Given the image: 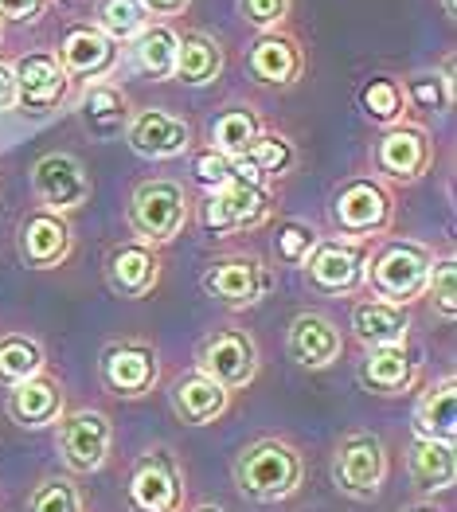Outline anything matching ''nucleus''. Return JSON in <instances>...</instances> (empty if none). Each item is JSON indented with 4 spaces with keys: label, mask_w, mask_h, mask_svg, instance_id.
<instances>
[{
    "label": "nucleus",
    "mask_w": 457,
    "mask_h": 512,
    "mask_svg": "<svg viewBox=\"0 0 457 512\" xmlns=\"http://www.w3.org/2000/svg\"><path fill=\"white\" fill-rule=\"evenodd\" d=\"M305 481V462L286 438H258L235 458V485L250 501H286Z\"/></svg>",
    "instance_id": "nucleus-1"
},
{
    "label": "nucleus",
    "mask_w": 457,
    "mask_h": 512,
    "mask_svg": "<svg viewBox=\"0 0 457 512\" xmlns=\"http://www.w3.org/2000/svg\"><path fill=\"white\" fill-rule=\"evenodd\" d=\"M430 266H434V251L430 247H422L415 239H395V243H383L375 251L364 286H372L379 301H391V305L407 309L415 298H422Z\"/></svg>",
    "instance_id": "nucleus-2"
},
{
    "label": "nucleus",
    "mask_w": 457,
    "mask_h": 512,
    "mask_svg": "<svg viewBox=\"0 0 457 512\" xmlns=\"http://www.w3.org/2000/svg\"><path fill=\"white\" fill-rule=\"evenodd\" d=\"M188 223V192L176 180H141L129 196V227L141 243H172Z\"/></svg>",
    "instance_id": "nucleus-3"
},
{
    "label": "nucleus",
    "mask_w": 457,
    "mask_h": 512,
    "mask_svg": "<svg viewBox=\"0 0 457 512\" xmlns=\"http://www.w3.org/2000/svg\"><path fill=\"white\" fill-rule=\"evenodd\" d=\"M55 446H59L67 470H75V473L102 470L106 458H110V446H114V423H110V415L98 411V407L67 411V415H59Z\"/></svg>",
    "instance_id": "nucleus-4"
},
{
    "label": "nucleus",
    "mask_w": 457,
    "mask_h": 512,
    "mask_svg": "<svg viewBox=\"0 0 457 512\" xmlns=\"http://www.w3.org/2000/svg\"><path fill=\"white\" fill-rule=\"evenodd\" d=\"M196 372L215 380L223 391H243L258 376V344L243 329H215L200 344Z\"/></svg>",
    "instance_id": "nucleus-5"
},
{
    "label": "nucleus",
    "mask_w": 457,
    "mask_h": 512,
    "mask_svg": "<svg viewBox=\"0 0 457 512\" xmlns=\"http://www.w3.org/2000/svg\"><path fill=\"white\" fill-rule=\"evenodd\" d=\"M333 477L340 485V493H348L356 501H372L375 493L383 489V477H387V446H383V438L372 434V430H356V434L340 438Z\"/></svg>",
    "instance_id": "nucleus-6"
},
{
    "label": "nucleus",
    "mask_w": 457,
    "mask_h": 512,
    "mask_svg": "<svg viewBox=\"0 0 457 512\" xmlns=\"http://www.w3.org/2000/svg\"><path fill=\"white\" fill-rule=\"evenodd\" d=\"M133 512H180L184 509V473L165 446L141 454L129 473Z\"/></svg>",
    "instance_id": "nucleus-7"
},
{
    "label": "nucleus",
    "mask_w": 457,
    "mask_h": 512,
    "mask_svg": "<svg viewBox=\"0 0 457 512\" xmlns=\"http://www.w3.org/2000/svg\"><path fill=\"white\" fill-rule=\"evenodd\" d=\"M391 212H395L391 192L379 180H372V176L348 180L333 200V223L348 239H360V243L379 235V231H387Z\"/></svg>",
    "instance_id": "nucleus-8"
},
{
    "label": "nucleus",
    "mask_w": 457,
    "mask_h": 512,
    "mask_svg": "<svg viewBox=\"0 0 457 512\" xmlns=\"http://www.w3.org/2000/svg\"><path fill=\"white\" fill-rule=\"evenodd\" d=\"M309 286L317 294H356L368 278V251L360 239H325L309 251Z\"/></svg>",
    "instance_id": "nucleus-9"
},
{
    "label": "nucleus",
    "mask_w": 457,
    "mask_h": 512,
    "mask_svg": "<svg viewBox=\"0 0 457 512\" xmlns=\"http://www.w3.org/2000/svg\"><path fill=\"white\" fill-rule=\"evenodd\" d=\"M270 286H274L270 266H262L258 258L250 255L219 258V262H211L208 270H204V294L215 298L219 305H227V309L258 305L270 294Z\"/></svg>",
    "instance_id": "nucleus-10"
},
{
    "label": "nucleus",
    "mask_w": 457,
    "mask_h": 512,
    "mask_svg": "<svg viewBox=\"0 0 457 512\" xmlns=\"http://www.w3.org/2000/svg\"><path fill=\"white\" fill-rule=\"evenodd\" d=\"M434 165V141L422 126H387L375 145V169L395 184H415Z\"/></svg>",
    "instance_id": "nucleus-11"
},
{
    "label": "nucleus",
    "mask_w": 457,
    "mask_h": 512,
    "mask_svg": "<svg viewBox=\"0 0 457 512\" xmlns=\"http://www.w3.org/2000/svg\"><path fill=\"white\" fill-rule=\"evenodd\" d=\"M32 192L47 212H75L90 200V176L71 153H47L32 169Z\"/></svg>",
    "instance_id": "nucleus-12"
},
{
    "label": "nucleus",
    "mask_w": 457,
    "mask_h": 512,
    "mask_svg": "<svg viewBox=\"0 0 457 512\" xmlns=\"http://www.w3.org/2000/svg\"><path fill=\"white\" fill-rule=\"evenodd\" d=\"M270 215V188L266 184H243V180H227L219 188H211L208 204H204V223L211 231H250Z\"/></svg>",
    "instance_id": "nucleus-13"
},
{
    "label": "nucleus",
    "mask_w": 457,
    "mask_h": 512,
    "mask_svg": "<svg viewBox=\"0 0 457 512\" xmlns=\"http://www.w3.org/2000/svg\"><path fill=\"white\" fill-rule=\"evenodd\" d=\"M12 75H16V106H24L28 114L55 110L67 98V86H71L67 71L59 67V59L51 51L20 55L12 63Z\"/></svg>",
    "instance_id": "nucleus-14"
},
{
    "label": "nucleus",
    "mask_w": 457,
    "mask_h": 512,
    "mask_svg": "<svg viewBox=\"0 0 457 512\" xmlns=\"http://www.w3.org/2000/svg\"><path fill=\"white\" fill-rule=\"evenodd\" d=\"M161 376V360L149 344L141 341H118L102 352V384L122 399H137Z\"/></svg>",
    "instance_id": "nucleus-15"
},
{
    "label": "nucleus",
    "mask_w": 457,
    "mask_h": 512,
    "mask_svg": "<svg viewBox=\"0 0 457 512\" xmlns=\"http://www.w3.org/2000/svg\"><path fill=\"white\" fill-rule=\"evenodd\" d=\"M125 141L133 145V153L153 157V161H172L184 157L192 149V126L168 110H141L129 118Z\"/></svg>",
    "instance_id": "nucleus-16"
},
{
    "label": "nucleus",
    "mask_w": 457,
    "mask_h": 512,
    "mask_svg": "<svg viewBox=\"0 0 457 512\" xmlns=\"http://www.w3.org/2000/svg\"><path fill=\"white\" fill-rule=\"evenodd\" d=\"M157 278H161V255H157V247H149L141 239L118 243L106 258V286L118 298H145L157 286Z\"/></svg>",
    "instance_id": "nucleus-17"
},
{
    "label": "nucleus",
    "mask_w": 457,
    "mask_h": 512,
    "mask_svg": "<svg viewBox=\"0 0 457 512\" xmlns=\"http://www.w3.org/2000/svg\"><path fill=\"white\" fill-rule=\"evenodd\" d=\"M71 243H75V235H71L67 215L36 208L32 215H24V223H20V258L32 270L59 266L63 258L71 255Z\"/></svg>",
    "instance_id": "nucleus-18"
},
{
    "label": "nucleus",
    "mask_w": 457,
    "mask_h": 512,
    "mask_svg": "<svg viewBox=\"0 0 457 512\" xmlns=\"http://www.w3.org/2000/svg\"><path fill=\"white\" fill-rule=\"evenodd\" d=\"M59 67L67 71V79H86V83H94V79H102V75H110L114 71V63H118V43L106 40L98 28H90V24H75L63 40H59Z\"/></svg>",
    "instance_id": "nucleus-19"
},
{
    "label": "nucleus",
    "mask_w": 457,
    "mask_h": 512,
    "mask_svg": "<svg viewBox=\"0 0 457 512\" xmlns=\"http://www.w3.org/2000/svg\"><path fill=\"white\" fill-rule=\"evenodd\" d=\"M286 352L301 368H329L344 352V337H340L333 317H325V313H297L290 321Z\"/></svg>",
    "instance_id": "nucleus-20"
},
{
    "label": "nucleus",
    "mask_w": 457,
    "mask_h": 512,
    "mask_svg": "<svg viewBox=\"0 0 457 512\" xmlns=\"http://www.w3.org/2000/svg\"><path fill=\"white\" fill-rule=\"evenodd\" d=\"M133 110H129V94L118 83L94 79L86 83V90L79 94V122L94 141H114L122 137L129 126Z\"/></svg>",
    "instance_id": "nucleus-21"
},
{
    "label": "nucleus",
    "mask_w": 457,
    "mask_h": 512,
    "mask_svg": "<svg viewBox=\"0 0 457 512\" xmlns=\"http://www.w3.org/2000/svg\"><path fill=\"white\" fill-rule=\"evenodd\" d=\"M250 75L266 86H293L305 71V55L301 43L286 36V32H262L258 43L250 47L247 55Z\"/></svg>",
    "instance_id": "nucleus-22"
},
{
    "label": "nucleus",
    "mask_w": 457,
    "mask_h": 512,
    "mask_svg": "<svg viewBox=\"0 0 457 512\" xmlns=\"http://www.w3.org/2000/svg\"><path fill=\"white\" fill-rule=\"evenodd\" d=\"M8 415H12L16 427L24 430H40L59 423V415H63V387H59V380L40 372V376H32L24 384L8 387Z\"/></svg>",
    "instance_id": "nucleus-23"
},
{
    "label": "nucleus",
    "mask_w": 457,
    "mask_h": 512,
    "mask_svg": "<svg viewBox=\"0 0 457 512\" xmlns=\"http://www.w3.org/2000/svg\"><path fill=\"white\" fill-rule=\"evenodd\" d=\"M352 333L364 348H395V344H407L411 317L403 305H391V301H360L352 309Z\"/></svg>",
    "instance_id": "nucleus-24"
},
{
    "label": "nucleus",
    "mask_w": 457,
    "mask_h": 512,
    "mask_svg": "<svg viewBox=\"0 0 457 512\" xmlns=\"http://www.w3.org/2000/svg\"><path fill=\"white\" fill-rule=\"evenodd\" d=\"M168 399H172V411H176L188 427H208V423H215V419L227 411L231 391H223L215 380L200 376V372H188V376H180V380L172 384Z\"/></svg>",
    "instance_id": "nucleus-25"
},
{
    "label": "nucleus",
    "mask_w": 457,
    "mask_h": 512,
    "mask_svg": "<svg viewBox=\"0 0 457 512\" xmlns=\"http://www.w3.org/2000/svg\"><path fill=\"white\" fill-rule=\"evenodd\" d=\"M418 360L407 352V344L395 348H368V356L360 360V384L375 395H403L415 384Z\"/></svg>",
    "instance_id": "nucleus-26"
},
{
    "label": "nucleus",
    "mask_w": 457,
    "mask_h": 512,
    "mask_svg": "<svg viewBox=\"0 0 457 512\" xmlns=\"http://www.w3.org/2000/svg\"><path fill=\"white\" fill-rule=\"evenodd\" d=\"M407 470H411L415 489H422V493L450 489L457 477L454 446L450 442H434V438H415L411 454H407Z\"/></svg>",
    "instance_id": "nucleus-27"
},
{
    "label": "nucleus",
    "mask_w": 457,
    "mask_h": 512,
    "mask_svg": "<svg viewBox=\"0 0 457 512\" xmlns=\"http://www.w3.org/2000/svg\"><path fill=\"white\" fill-rule=\"evenodd\" d=\"M415 430H418V438H434V442H450V446H454V438H457V384L454 380L434 384L418 399Z\"/></svg>",
    "instance_id": "nucleus-28"
},
{
    "label": "nucleus",
    "mask_w": 457,
    "mask_h": 512,
    "mask_svg": "<svg viewBox=\"0 0 457 512\" xmlns=\"http://www.w3.org/2000/svg\"><path fill=\"white\" fill-rule=\"evenodd\" d=\"M223 75V47L204 36V32H188L180 36V47H176V75L180 83L188 86H208Z\"/></svg>",
    "instance_id": "nucleus-29"
},
{
    "label": "nucleus",
    "mask_w": 457,
    "mask_h": 512,
    "mask_svg": "<svg viewBox=\"0 0 457 512\" xmlns=\"http://www.w3.org/2000/svg\"><path fill=\"white\" fill-rule=\"evenodd\" d=\"M176 47H180V36H176L168 24H149V28L133 40L137 67H141L149 79L165 83V79L176 75Z\"/></svg>",
    "instance_id": "nucleus-30"
},
{
    "label": "nucleus",
    "mask_w": 457,
    "mask_h": 512,
    "mask_svg": "<svg viewBox=\"0 0 457 512\" xmlns=\"http://www.w3.org/2000/svg\"><path fill=\"white\" fill-rule=\"evenodd\" d=\"M47 356H43V344L36 337H24V333H8L0 337V384L16 387L32 376H40Z\"/></svg>",
    "instance_id": "nucleus-31"
},
{
    "label": "nucleus",
    "mask_w": 457,
    "mask_h": 512,
    "mask_svg": "<svg viewBox=\"0 0 457 512\" xmlns=\"http://www.w3.org/2000/svg\"><path fill=\"white\" fill-rule=\"evenodd\" d=\"M262 122L254 110H227L215 118L211 126V149L223 153V157H247V149L258 141Z\"/></svg>",
    "instance_id": "nucleus-32"
},
{
    "label": "nucleus",
    "mask_w": 457,
    "mask_h": 512,
    "mask_svg": "<svg viewBox=\"0 0 457 512\" xmlns=\"http://www.w3.org/2000/svg\"><path fill=\"white\" fill-rule=\"evenodd\" d=\"M149 12L141 0H102L98 4V32L114 43H133L149 28Z\"/></svg>",
    "instance_id": "nucleus-33"
},
{
    "label": "nucleus",
    "mask_w": 457,
    "mask_h": 512,
    "mask_svg": "<svg viewBox=\"0 0 457 512\" xmlns=\"http://www.w3.org/2000/svg\"><path fill=\"white\" fill-rule=\"evenodd\" d=\"M403 86V98L415 106V110H430V114H442L454 106V59H446V75L438 71H422L411 75Z\"/></svg>",
    "instance_id": "nucleus-34"
},
{
    "label": "nucleus",
    "mask_w": 457,
    "mask_h": 512,
    "mask_svg": "<svg viewBox=\"0 0 457 512\" xmlns=\"http://www.w3.org/2000/svg\"><path fill=\"white\" fill-rule=\"evenodd\" d=\"M360 106L379 126H399L403 114H407V98H403L399 79H372L360 90Z\"/></svg>",
    "instance_id": "nucleus-35"
},
{
    "label": "nucleus",
    "mask_w": 457,
    "mask_h": 512,
    "mask_svg": "<svg viewBox=\"0 0 457 512\" xmlns=\"http://www.w3.org/2000/svg\"><path fill=\"white\" fill-rule=\"evenodd\" d=\"M28 512H83V493L71 477H43L28 497Z\"/></svg>",
    "instance_id": "nucleus-36"
},
{
    "label": "nucleus",
    "mask_w": 457,
    "mask_h": 512,
    "mask_svg": "<svg viewBox=\"0 0 457 512\" xmlns=\"http://www.w3.org/2000/svg\"><path fill=\"white\" fill-rule=\"evenodd\" d=\"M247 161L262 176H282V172L293 169L297 153H293L290 137H282V133H258V141L247 149Z\"/></svg>",
    "instance_id": "nucleus-37"
},
{
    "label": "nucleus",
    "mask_w": 457,
    "mask_h": 512,
    "mask_svg": "<svg viewBox=\"0 0 457 512\" xmlns=\"http://www.w3.org/2000/svg\"><path fill=\"white\" fill-rule=\"evenodd\" d=\"M430 305H434V313L442 317V321H454L457 317V262L454 258H438L434 266H430V278H426V290H422Z\"/></svg>",
    "instance_id": "nucleus-38"
},
{
    "label": "nucleus",
    "mask_w": 457,
    "mask_h": 512,
    "mask_svg": "<svg viewBox=\"0 0 457 512\" xmlns=\"http://www.w3.org/2000/svg\"><path fill=\"white\" fill-rule=\"evenodd\" d=\"M317 243H321V239H317V231H313L309 223H297V219L282 223V227H278V235H274L278 258H282L286 266H301V262L309 258V251H313Z\"/></svg>",
    "instance_id": "nucleus-39"
},
{
    "label": "nucleus",
    "mask_w": 457,
    "mask_h": 512,
    "mask_svg": "<svg viewBox=\"0 0 457 512\" xmlns=\"http://www.w3.org/2000/svg\"><path fill=\"white\" fill-rule=\"evenodd\" d=\"M286 16H290V0H243V20L258 32H278Z\"/></svg>",
    "instance_id": "nucleus-40"
},
{
    "label": "nucleus",
    "mask_w": 457,
    "mask_h": 512,
    "mask_svg": "<svg viewBox=\"0 0 457 512\" xmlns=\"http://www.w3.org/2000/svg\"><path fill=\"white\" fill-rule=\"evenodd\" d=\"M192 172H196V180H200V184L219 188V184H227V180H231V157H223V153H215V149H204V153H196Z\"/></svg>",
    "instance_id": "nucleus-41"
},
{
    "label": "nucleus",
    "mask_w": 457,
    "mask_h": 512,
    "mask_svg": "<svg viewBox=\"0 0 457 512\" xmlns=\"http://www.w3.org/2000/svg\"><path fill=\"white\" fill-rule=\"evenodd\" d=\"M43 12V0H0V20L8 24H32Z\"/></svg>",
    "instance_id": "nucleus-42"
},
{
    "label": "nucleus",
    "mask_w": 457,
    "mask_h": 512,
    "mask_svg": "<svg viewBox=\"0 0 457 512\" xmlns=\"http://www.w3.org/2000/svg\"><path fill=\"white\" fill-rule=\"evenodd\" d=\"M16 106V75L8 63H0V110H12Z\"/></svg>",
    "instance_id": "nucleus-43"
},
{
    "label": "nucleus",
    "mask_w": 457,
    "mask_h": 512,
    "mask_svg": "<svg viewBox=\"0 0 457 512\" xmlns=\"http://www.w3.org/2000/svg\"><path fill=\"white\" fill-rule=\"evenodd\" d=\"M141 4H145L149 16H180L192 0H141Z\"/></svg>",
    "instance_id": "nucleus-44"
},
{
    "label": "nucleus",
    "mask_w": 457,
    "mask_h": 512,
    "mask_svg": "<svg viewBox=\"0 0 457 512\" xmlns=\"http://www.w3.org/2000/svg\"><path fill=\"white\" fill-rule=\"evenodd\" d=\"M442 12H446V16H457V4L454 0H442Z\"/></svg>",
    "instance_id": "nucleus-45"
},
{
    "label": "nucleus",
    "mask_w": 457,
    "mask_h": 512,
    "mask_svg": "<svg viewBox=\"0 0 457 512\" xmlns=\"http://www.w3.org/2000/svg\"><path fill=\"white\" fill-rule=\"evenodd\" d=\"M407 512H442V509H434V505H415V509H407Z\"/></svg>",
    "instance_id": "nucleus-46"
},
{
    "label": "nucleus",
    "mask_w": 457,
    "mask_h": 512,
    "mask_svg": "<svg viewBox=\"0 0 457 512\" xmlns=\"http://www.w3.org/2000/svg\"><path fill=\"white\" fill-rule=\"evenodd\" d=\"M196 512H223L219 505H204V509H196Z\"/></svg>",
    "instance_id": "nucleus-47"
},
{
    "label": "nucleus",
    "mask_w": 457,
    "mask_h": 512,
    "mask_svg": "<svg viewBox=\"0 0 457 512\" xmlns=\"http://www.w3.org/2000/svg\"><path fill=\"white\" fill-rule=\"evenodd\" d=\"M0 40H4V32H0Z\"/></svg>",
    "instance_id": "nucleus-48"
}]
</instances>
